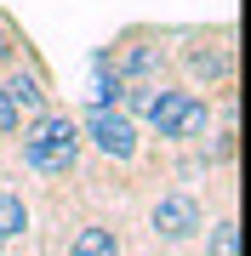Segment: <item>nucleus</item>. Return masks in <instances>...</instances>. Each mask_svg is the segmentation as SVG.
<instances>
[{
    "mask_svg": "<svg viewBox=\"0 0 251 256\" xmlns=\"http://www.w3.org/2000/svg\"><path fill=\"white\" fill-rule=\"evenodd\" d=\"M171 80H183L188 92L223 97L234 92V28L211 23V28H171Z\"/></svg>",
    "mask_w": 251,
    "mask_h": 256,
    "instance_id": "nucleus-1",
    "label": "nucleus"
},
{
    "mask_svg": "<svg viewBox=\"0 0 251 256\" xmlns=\"http://www.w3.org/2000/svg\"><path fill=\"white\" fill-rule=\"evenodd\" d=\"M23 137H12L18 142V165L29 176H46V182H57V176H69L80 165V154H86V137H80V120H75V108H52L46 114H35V120H23Z\"/></svg>",
    "mask_w": 251,
    "mask_h": 256,
    "instance_id": "nucleus-2",
    "label": "nucleus"
},
{
    "mask_svg": "<svg viewBox=\"0 0 251 256\" xmlns=\"http://www.w3.org/2000/svg\"><path fill=\"white\" fill-rule=\"evenodd\" d=\"M109 57L120 68V80H171V28L160 23H131L109 40Z\"/></svg>",
    "mask_w": 251,
    "mask_h": 256,
    "instance_id": "nucleus-3",
    "label": "nucleus"
},
{
    "mask_svg": "<svg viewBox=\"0 0 251 256\" xmlns=\"http://www.w3.org/2000/svg\"><path fill=\"white\" fill-rule=\"evenodd\" d=\"M75 120H80V137H86V148L92 154H103V160H114V165H137L143 160V148H149V137H143V126L131 114H120V108H75Z\"/></svg>",
    "mask_w": 251,
    "mask_h": 256,
    "instance_id": "nucleus-4",
    "label": "nucleus"
},
{
    "mask_svg": "<svg viewBox=\"0 0 251 256\" xmlns=\"http://www.w3.org/2000/svg\"><path fill=\"white\" fill-rule=\"evenodd\" d=\"M200 228H205V205L188 188H166L149 200V234L160 245H188V239H200Z\"/></svg>",
    "mask_w": 251,
    "mask_h": 256,
    "instance_id": "nucleus-5",
    "label": "nucleus"
},
{
    "mask_svg": "<svg viewBox=\"0 0 251 256\" xmlns=\"http://www.w3.org/2000/svg\"><path fill=\"white\" fill-rule=\"evenodd\" d=\"M0 92H6V102H12V108H18L23 120L46 114L52 102H57V97H52V92H57V86H52V68H46V57H40V52L18 57V63L0 74Z\"/></svg>",
    "mask_w": 251,
    "mask_h": 256,
    "instance_id": "nucleus-6",
    "label": "nucleus"
},
{
    "mask_svg": "<svg viewBox=\"0 0 251 256\" xmlns=\"http://www.w3.org/2000/svg\"><path fill=\"white\" fill-rule=\"evenodd\" d=\"M183 102H188V86H183V80H160V86H154L149 114H143V137H154L160 148H166V142H171L177 114H183Z\"/></svg>",
    "mask_w": 251,
    "mask_h": 256,
    "instance_id": "nucleus-7",
    "label": "nucleus"
},
{
    "mask_svg": "<svg viewBox=\"0 0 251 256\" xmlns=\"http://www.w3.org/2000/svg\"><path fill=\"white\" fill-rule=\"evenodd\" d=\"M211 126H217V97L188 92V102H183V114H177V126H171V142H166V148H200Z\"/></svg>",
    "mask_w": 251,
    "mask_h": 256,
    "instance_id": "nucleus-8",
    "label": "nucleus"
},
{
    "mask_svg": "<svg viewBox=\"0 0 251 256\" xmlns=\"http://www.w3.org/2000/svg\"><path fill=\"white\" fill-rule=\"evenodd\" d=\"M69 256H126L120 228L114 222H80L75 239H69Z\"/></svg>",
    "mask_w": 251,
    "mask_h": 256,
    "instance_id": "nucleus-9",
    "label": "nucleus"
},
{
    "mask_svg": "<svg viewBox=\"0 0 251 256\" xmlns=\"http://www.w3.org/2000/svg\"><path fill=\"white\" fill-rule=\"evenodd\" d=\"M35 228V210L18 188H0V245H18V239Z\"/></svg>",
    "mask_w": 251,
    "mask_h": 256,
    "instance_id": "nucleus-10",
    "label": "nucleus"
},
{
    "mask_svg": "<svg viewBox=\"0 0 251 256\" xmlns=\"http://www.w3.org/2000/svg\"><path fill=\"white\" fill-rule=\"evenodd\" d=\"M200 234H205V256H240V222H234L228 210L217 222H205Z\"/></svg>",
    "mask_w": 251,
    "mask_h": 256,
    "instance_id": "nucleus-11",
    "label": "nucleus"
},
{
    "mask_svg": "<svg viewBox=\"0 0 251 256\" xmlns=\"http://www.w3.org/2000/svg\"><path fill=\"white\" fill-rule=\"evenodd\" d=\"M29 52H35V40L18 28V18H12V12H0V74L18 63V57H29Z\"/></svg>",
    "mask_w": 251,
    "mask_h": 256,
    "instance_id": "nucleus-12",
    "label": "nucleus"
},
{
    "mask_svg": "<svg viewBox=\"0 0 251 256\" xmlns=\"http://www.w3.org/2000/svg\"><path fill=\"white\" fill-rule=\"evenodd\" d=\"M120 97H126L120 68H103V74H92V108H120Z\"/></svg>",
    "mask_w": 251,
    "mask_h": 256,
    "instance_id": "nucleus-13",
    "label": "nucleus"
},
{
    "mask_svg": "<svg viewBox=\"0 0 251 256\" xmlns=\"http://www.w3.org/2000/svg\"><path fill=\"white\" fill-rule=\"evenodd\" d=\"M18 126H23V114L6 102V92H0V142H12V137H18Z\"/></svg>",
    "mask_w": 251,
    "mask_h": 256,
    "instance_id": "nucleus-14",
    "label": "nucleus"
}]
</instances>
